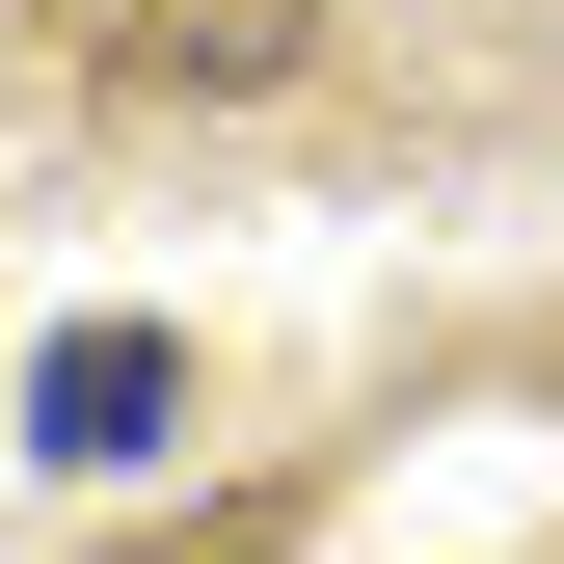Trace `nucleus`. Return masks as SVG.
<instances>
[{"instance_id":"f257e3e1","label":"nucleus","mask_w":564,"mask_h":564,"mask_svg":"<svg viewBox=\"0 0 564 564\" xmlns=\"http://www.w3.org/2000/svg\"><path fill=\"white\" fill-rule=\"evenodd\" d=\"M323 54V0H82V82H134V108H269Z\"/></svg>"},{"instance_id":"f03ea898","label":"nucleus","mask_w":564,"mask_h":564,"mask_svg":"<svg viewBox=\"0 0 564 564\" xmlns=\"http://www.w3.org/2000/svg\"><path fill=\"white\" fill-rule=\"evenodd\" d=\"M162 403H188V349H162V323H54L28 457H82V484H108V457H162Z\"/></svg>"}]
</instances>
